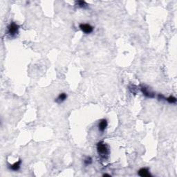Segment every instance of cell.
<instances>
[{"label": "cell", "mask_w": 177, "mask_h": 177, "mask_svg": "<svg viewBox=\"0 0 177 177\" xmlns=\"http://www.w3.org/2000/svg\"><path fill=\"white\" fill-rule=\"evenodd\" d=\"M103 176H111V175L108 174H103Z\"/></svg>", "instance_id": "7c38bea8"}, {"label": "cell", "mask_w": 177, "mask_h": 177, "mask_svg": "<svg viewBox=\"0 0 177 177\" xmlns=\"http://www.w3.org/2000/svg\"><path fill=\"white\" fill-rule=\"evenodd\" d=\"M79 28L82 32L84 33L85 34H90L93 32L94 30V27H92L89 24H85V23H81L80 24Z\"/></svg>", "instance_id": "3957f363"}, {"label": "cell", "mask_w": 177, "mask_h": 177, "mask_svg": "<svg viewBox=\"0 0 177 177\" xmlns=\"http://www.w3.org/2000/svg\"><path fill=\"white\" fill-rule=\"evenodd\" d=\"M93 163V159L90 156H87L86 158H85L84 160V163L85 165H87V166H88V165H90L91 164H92Z\"/></svg>", "instance_id": "8fae6325"}, {"label": "cell", "mask_w": 177, "mask_h": 177, "mask_svg": "<svg viewBox=\"0 0 177 177\" xmlns=\"http://www.w3.org/2000/svg\"><path fill=\"white\" fill-rule=\"evenodd\" d=\"M138 174L141 177H151L152 174H150V170L147 168H142L138 171Z\"/></svg>", "instance_id": "8992f818"}, {"label": "cell", "mask_w": 177, "mask_h": 177, "mask_svg": "<svg viewBox=\"0 0 177 177\" xmlns=\"http://www.w3.org/2000/svg\"><path fill=\"white\" fill-rule=\"evenodd\" d=\"M19 26L15 22H11L7 27L6 33L11 37H15L19 33Z\"/></svg>", "instance_id": "7a4b0ae2"}, {"label": "cell", "mask_w": 177, "mask_h": 177, "mask_svg": "<svg viewBox=\"0 0 177 177\" xmlns=\"http://www.w3.org/2000/svg\"><path fill=\"white\" fill-rule=\"evenodd\" d=\"M164 100L167 101L168 103H170V104H175L176 102V98L173 96H169L168 98H165Z\"/></svg>", "instance_id": "30bf717a"}, {"label": "cell", "mask_w": 177, "mask_h": 177, "mask_svg": "<svg viewBox=\"0 0 177 177\" xmlns=\"http://www.w3.org/2000/svg\"><path fill=\"white\" fill-rule=\"evenodd\" d=\"M21 165H22V160L19 159L18 161L15 163L14 164H13V165H9V166L8 167H9V170L14 172H17L20 169Z\"/></svg>", "instance_id": "52a82bcc"}, {"label": "cell", "mask_w": 177, "mask_h": 177, "mask_svg": "<svg viewBox=\"0 0 177 177\" xmlns=\"http://www.w3.org/2000/svg\"><path fill=\"white\" fill-rule=\"evenodd\" d=\"M67 98V94L66 93H61L59 94V96L57 98L55 99V102L58 104H61L63 102H65Z\"/></svg>", "instance_id": "ba28073f"}, {"label": "cell", "mask_w": 177, "mask_h": 177, "mask_svg": "<svg viewBox=\"0 0 177 177\" xmlns=\"http://www.w3.org/2000/svg\"><path fill=\"white\" fill-rule=\"evenodd\" d=\"M96 149H97V152L100 159L106 161L109 157L111 152L109 145L104 141H100L97 143Z\"/></svg>", "instance_id": "6da1fadb"}, {"label": "cell", "mask_w": 177, "mask_h": 177, "mask_svg": "<svg viewBox=\"0 0 177 177\" xmlns=\"http://www.w3.org/2000/svg\"><path fill=\"white\" fill-rule=\"evenodd\" d=\"M107 126H108L107 120H106V119H101L99 121L98 124V130H99V132H100L102 134V133L106 130Z\"/></svg>", "instance_id": "5b68a950"}, {"label": "cell", "mask_w": 177, "mask_h": 177, "mask_svg": "<svg viewBox=\"0 0 177 177\" xmlns=\"http://www.w3.org/2000/svg\"><path fill=\"white\" fill-rule=\"evenodd\" d=\"M140 91L142 93V94L144 95L145 96H146L147 98H154L155 96V93L152 91H151L148 88L146 87L145 86H141L140 88Z\"/></svg>", "instance_id": "277c9868"}, {"label": "cell", "mask_w": 177, "mask_h": 177, "mask_svg": "<svg viewBox=\"0 0 177 177\" xmlns=\"http://www.w3.org/2000/svg\"><path fill=\"white\" fill-rule=\"evenodd\" d=\"M75 5L78 7L80 8V9H87L88 7V4L86 1H75Z\"/></svg>", "instance_id": "9c48e42d"}]
</instances>
